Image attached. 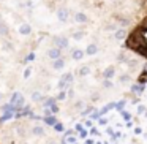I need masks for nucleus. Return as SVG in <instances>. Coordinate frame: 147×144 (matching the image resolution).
Masks as SVG:
<instances>
[{"label":"nucleus","mask_w":147,"mask_h":144,"mask_svg":"<svg viewBox=\"0 0 147 144\" xmlns=\"http://www.w3.org/2000/svg\"><path fill=\"white\" fill-rule=\"evenodd\" d=\"M26 7H32V0H27V2H26Z\"/></svg>","instance_id":"33"},{"label":"nucleus","mask_w":147,"mask_h":144,"mask_svg":"<svg viewBox=\"0 0 147 144\" xmlns=\"http://www.w3.org/2000/svg\"><path fill=\"white\" fill-rule=\"evenodd\" d=\"M96 52H98V46H96L95 43H90V45L86 48V54L87 55H95Z\"/></svg>","instance_id":"11"},{"label":"nucleus","mask_w":147,"mask_h":144,"mask_svg":"<svg viewBox=\"0 0 147 144\" xmlns=\"http://www.w3.org/2000/svg\"><path fill=\"white\" fill-rule=\"evenodd\" d=\"M128 81H130V76H128V74H120V78H119V82L120 84H127Z\"/></svg>","instance_id":"20"},{"label":"nucleus","mask_w":147,"mask_h":144,"mask_svg":"<svg viewBox=\"0 0 147 144\" xmlns=\"http://www.w3.org/2000/svg\"><path fill=\"white\" fill-rule=\"evenodd\" d=\"M103 86L105 87H112V82L109 79H105V82H103Z\"/></svg>","instance_id":"28"},{"label":"nucleus","mask_w":147,"mask_h":144,"mask_svg":"<svg viewBox=\"0 0 147 144\" xmlns=\"http://www.w3.org/2000/svg\"><path fill=\"white\" fill-rule=\"evenodd\" d=\"M43 105H45V108H51L52 105H55V98H52V97H51V98H46Z\"/></svg>","instance_id":"19"},{"label":"nucleus","mask_w":147,"mask_h":144,"mask_svg":"<svg viewBox=\"0 0 147 144\" xmlns=\"http://www.w3.org/2000/svg\"><path fill=\"white\" fill-rule=\"evenodd\" d=\"M67 143H70V144H74V143H76V138H74V136H71V135H68V138H67Z\"/></svg>","instance_id":"26"},{"label":"nucleus","mask_w":147,"mask_h":144,"mask_svg":"<svg viewBox=\"0 0 147 144\" xmlns=\"http://www.w3.org/2000/svg\"><path fill=\"white\" fill-rule=\"evenodd\" d=\"M0 21H2V14H0Z\"/></svg>","instance_id":"35"},{"label":"nucleus","mask_w":147,"mask_h":144,"mask_svg":"<svg viewBox=\"0 0 147 144\" xmlns=\"http://www.w3.org/2000/svg\"><path fill=\"white\" fill-rule=\"evenodd\" d=\"M114 38L117 40V41H122V40L127 38V30L123 29V27H120V29H117L114 32Z\"/></svg>","instance_id":"6"},{"label":"nucleus","mask_w":147,"mask_h":144,"mask_svg":"<svg viewBox=\"0 0 147 144\" xmlns=\"http://www.w3.org/2000/svg\"><path fill=\"white\" fill-rule=\"evenodd\" d=\"M14 117V114L11 111H3V116L0 117V122H7V120H10V119H13Z\"/></svg>","instance_id":"15"},{"label":"nucleus","mask_w":147,"mask_h":144,"mask_svg":"<svg viewBox=\"0 0 147 144\" xmlns=\"http://www.w3.org/2000/svg\"><path fill=\"white\" fill-rule=\"evenodd\" d=\"M54 130L55 131H63V125H62L60 122H57V124L54 125Z\"/></svg>","instance_id":"24"},{"label":"nucleus","mask_w":147,"mask_h":144,"mask_svg":"<svg viewBox=\"0 0 147 144\" xmlns=\"http://www.w3.org/2000/svg\"><path fill=\"white\" fill-rule=\"evenodd\" d=\"M103 76H105V79H112V78L115 76V68L114 67H108L105 70V73H103Z\"/></svg>","instance_id":"12"},{"label":"nucleus","mask_w":147,"mask_h":144,"mask_svg":"<svg viewBox=\"0 0 147 144\" xmlns=\"http://www.w3.org/2000/svg\"><path fill=\"white\" fill-rule=\"evenodd\" d=\"M48 57L51 60H55V59H60L62 57V49L57 48V46H52V48L48 49Z\"/></svg>","instance_id":"3"},{"label":"nucleus","mask_w":147,"mask_h":144,"mask_svg":"<svg viewBox=\"0 0 147 144\" xmlns=\"http://www.w3.org/2000/svg\"><path fill=\"white\" fill-rule=\"evenodd\" d=\"M71 38H73V40H76V41H81V40L84 38V32H82V30H78V32H73Z\"/></svg>","instance_id":"16"},{"label":"nucleus","mask_w":147,"mask_h":144,"mask_svg":"<svg viewBox=\"0 0 147 144\" xmlns=\"http://www.w3.org/2000/svg\"><path fill=\"white\" fill-rule=\"evenodd\" d=\"M142 90H144V87L141 86V84H138V86H133V92H134V93H141Z\"/></svg>","instance_id":"22"},{"label":"nucleus","mask_w":147,"mask_h":144,"mask_svg":"<svg viewBox=\"0 0 147 144\" xmlns=\"http://www.w3.org/2000/svg\"><path fill=\"white\" fill-rule=\"evenodd\" d=\"M74 21H76L78 24H86L87 21H89V18H87L86 13H82V11H78V13H74Z\"/></svg>","instance_id":"5"},{"label":"nucleus","mask_w":147,"mask_h":144,"mask_svg":"<svg viewBox=\"0 0 147 144\" xmlns=\"http://www.w3.org/2000/svg\"><path fill=\"white\" fill-rule=\"evenodd\" d=\"M144 81H146V82H147V73H144V74H142V76H141V78H139V82H141V84H142V82H144Z\"/></svg>","instance_id":"27"},{"label":"nucleus","mask_w":147,"mask_h":144,"mask_svg":"<svg viewBox=\"0 0 147 144\" xmlns=\"http://www.w3.org/2000/svg\"><path fill=\"white\" fill-rule=\"evenodd\" d=\"M33 59H35V52H30V54H29V55H27V57H26V60H24V62H26V64H27V62L33 60Z\"/></svg>","instance_id":"25"},{"label":"nucleus","mask_w":147,"mask_h":144,"mask_svg":"<svg viewBox=\"0 0 147 144\" xmlns=\"http://www.w3.org/2000/svg\"><path fill=\"white\" fill-rule=\"evenodd\" d=\"M89 73H90V67H89V65H84V67H81V70H79V74H81V76H87Z\"/></svg>","instance_id":"17"},{"label":"nucleus","mask_w":147,"mask_h":144,"mask_svg":"<svg viewBox=\"0 0 147 144\" xmlns=\"http://www.w3.org/2000/svg\"><path fill=\"white\" fill-rule=\"evenodd\" d=\"M18 32H19L22 37H29L30 33H32V26H30L29 22H22L19 26V29H18Z\"/></svg>","instance_id":"4"},{"label":"nucleus","mask_w":147,"mask_h":144,"mask_svg":"<svg viewBox=\"0 0 147 144\" xmlns=\"http://www.w3.org/2000/svg\"><path fill=\"white\" fill-rule=\"evenodd\" d=\"M2 100H3V93L0 92V101H2Z\"/></svg>","instance_id":"34"},{"label":"nucleus","mask_w":147,"mask_h":144,"mask_svg":"<svg viewBox=\"0 0 147 144\" xmlns=\"http://www.w3.org/2000/svg\"><path fill=\"white\" fill-rule=\"evenodd\" d=\"M49 109H51V111H52V114H55V112H57V111H59V108H57V105H52V106H51V108H49Z\"/></svg>","instance_id":"29"},{"label":"nucleus","mask_w":147,"mask_h":144,"mask_svg":"<svg viewBox=\"0 0 147 144\" xmlns=\"http://www.w3.org/2000/svg\"><path fill=\"white\" fill-rule=\"evenodd\" d=\"M45 124L54 127V125L57 124V120H55V116H54V114H52V116H45Z\"/></svg>","instance_id":"14"},{"label":"nucleus","mask_w":147,"mask_h":144,"mask_svg":"<svg viewBox=\"0 0 147 144\" xmlns=\"http://www.w3.org/2000/svg\"><path fill=\"white\" fill-rule=\"evenodd\" d=\"M119 24H120V26H127L128 21H127V19H119Z\"/></svg>","instance_id":"30"},{"label":"nucleus","mask_w":147,"mask_h":144,"mask_svg":"<svg viewBox=\"0 0 147 144\" xmlns=\"http://www.w3.org/2000/svg\"><path fill=\"white\" fill-rule=\"evenodd\" d=\"M8 33H10L8 24L3 22V21H0V37H8Z\"/></svg>","instance_id":"10"},{"label":"nucleus","mask_w":147,"mask_h":144,"mask_svg":"<svg viewBox=\"0 0 147 144\" xmlns=\"http://www.w3.org/2000/svg\"><path fill=\"white\" fill-rule=\"evenodd\" d=\"M62 79H63L67 84H71V82H73V73H67V74H63V76H62Z\"/></svg>","instance_id":"18"},{"label":"nucleus","mask_w":147,"mask_h":144,"mask_svg":"<svg viewBox=\"0 0 147 144\" xmlns=\"http://www.w3.org/2000/svg\"><path fill=\"white\" fill-rule=\"evenodd\" d=\"M63 67H65V59L63 57L52 60V68H54V70H62Z\"/></svg>","instance_id":"9"},{"label":"nucleus","mask_w":147,"mask_h":144,"mask_svg":"<svg viewBox=\"0 0 147 144\" xmlns=\"http://www.w3.org/2000/svg\"><path fill=\"white\" fill-rule=\"evenodd\" d=\"M43 100H45V97L41 95V92H38V90H35V92L32 93V101H33V103L43 101Z\"/></svg>","instance_id":"13"},{"label":"nucleus","mask_w":147,"mask_h":144,"mask_svg":"<svg viewBox=\"0 0 147 144\" xmlns=\"http://www.w3.org/2000/svg\"><path fill=\"white\" fill-rule=\"evenodd\" d=\"M30 131H32L33 136H45V133H46L45 128H43L41 125H33L32 130H30Z\"/></svg>","instance_id":"8"},{"label":"nucleus","mask_w":147,"mask_h":144,"mask_svg":"<svg viewBox=\"0 0 147 144\" xmlns=\"http://www.w3.org/2000/svg\"><path fill=\"white\" fill-rule=\"evenodd\" d=\"M30 74H32V68H30V67H27L26 70H24V74H22V76H24V79H29V78H30Z\"/></svg>","instance_id":"21"},{"label":"nucleus","mask_w":147,"mask_h":144,"mask_svg":"<svg viewBox=\"0 0 147 144\" xmlns=\"http://www.w3.org/2000/svg\"><path fill=\"white\" fill-rule=\"evenodd\" d=\"M57 19L60 21V22H67L68 19H70V11H68V8H65V7H60V8H57Z\"/></svg>","instance_id":"1"},{"label":"nucleus","mask_w":147,"mask_h":144,"mask_svg":"<svg viewBox=\"0 0 147 144\" xmlns=\"http://www.w3.org/2000/svg\"><path fill=\"white\" fill-rule=\"evenodd\" d=\"M76 130H78V131H82V125L78 124V125H76Z\"/></svg>","instance_id":"32"},{"label":"nucleus","mask_w":147,"mask_h":144,"mask_svg":"<svg viewBox=\"0 0 147 144\" xmlns=\"http://www.w3.org/2000/svg\"><path fill=\"white\" fill-rule=\"evenodd\" d=\"M84 55H86V51H82V49H73V52H71L73 60H82Z\"/></svg>","instance_id":"7"},{"label":"nucleus","mask_w":147,"mask_h":144,"mask_svg":"<svg viewBox=\"0 0 147 144\" xmlns=\"http://www.w3.org/2000/svg\"><path fill=\"white\" fill-rule=\"evenodd\" d=\"M65 98H67V92H65V90H60V93L57 95V98H55V100L60 101V100H65Z\"/></svg>","instance_id":"23"},{"label":"nucleus","mask_w":147,"mask_h":144,"mask_svg":"<svg viewBox=\"0 0 147 144\" xmlns=\"http://www.w3.org/2000/svg\"><path fill=\"white\" fill-rule=\"evenodd\" d=\"M54 46H57V48H60L63 51V49H67L70 46V41H68L67 37H54Z\"/></svg>","instance_id":"2"},{"label":"nucleus","mask_w":147,"mask_h":144,"mask_svg":"<svg viewBox=\"0 0 147 144\" xmlns=\"http://www.w3.org/2000/svg\"><path fill=\"white\" fill-rule=\"evenodd\" d=\"M117 59H119V60H120V62H123V60H125V54H120V55H119Z\"/></svg>","instance_id":"31"}]
</instances>
